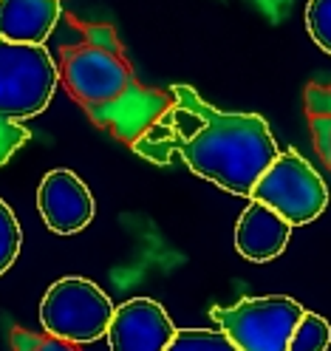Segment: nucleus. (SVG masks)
<instances>
[{
	"instance_id": "16",
	"label": "nucleus",
	"mask_w": 331,
	"mask_h": 351,
	"mask_svg": "<svg viewBox=\"0 0 331 351\" xmlns=\"http://www.w3.org/2000/svg\"><path fill=\"white\" fill-rule=\"evenodd\" d=\"M9 340H12V351H79L74 343L57 340L51 335H32L26 328H12Z\"/></svg>"
},
{
	"instance_id": "18",
	"label": "nucleus",
	"mask_w": 331,
	"mask_h": 351,
	"mask_svg": "<svg viewBox=\"0 0 331 351\" xmlns=\"http://www.w3.org/2000/svg\"><path fill=\"white\" fill-rule=\"evenodd\" d=\"M308 128H312L317 153L331 170V114H308Z\"/></svg>"
},
{
	"instance_id": "6",
	"label": "nucleus",
	"mask_w": 331,
	"mask_h": 351,
	"mask_svg": "<svg viewBox=\"0 0 331 351\" xmlns=\"http://www.w3.org/2000/svg\"><path fill=\"white\" fill-rule=\"evenodd\" d=\"M60 77L62 85L79 105L91 108L117 99L125 88H130L134 71L119 51H110L94 43H77L60 51Z\"/></svg>"
},
{
	"instance_id": "11",
	"label": "nucleus",
	"mask_w": 331,
	"mask_h": 351,
	"mask_svg": "<svg viewBox=\"0 0 331 351\" xmlns=\"http://www.w3.org/2000/svg\"><path fill=\"white\" fill-rule=\"evenodd\" d=\"M60 14V0H0V40L42 46Z\"/></svg>"
},
{
	"instance_id": "7",
	"label": "nucleus",
	"mask_w": 331,
	"mask_h": 351,
	"mask_svg": "<svg viewBox=\"0 0 331 351\" xmlns=\"http://www.w3.org/2000/svg\"><path fill=\"white\" fill-rule=\"evenodd\" d=\"M170 105H173L170 94L142 88L134 82L130 88H125L117 99L91 105V108H85V111L99 128L110 130L117 139L136 145L142 136H147L150 130L159 125V119L170 111Z\"/></svg>"
},
{
	"instance_id": "20",
	"label": "nucleus",
	"mask_w": 331,
	"mask_h": 351,
	"mask_svg": "<svg viewBox=\"0 0 331 351\" xmlns=\"http://www.w3.org/2000/svg\"><path fill=\"white\" fill-rule=\"evenodd\" d=\"M79 29L88 34L85 43H94V46H102V49H110V51L122 54L119 40H117V34H114V29H110V26H79Z\"/></svg>"
},
{
	"instance_id": "12",
	"label": "nucleus",
	"mask_w": 331,
	"mask_h": 351,
	"mask_svg": "<svg viewBox=\"0 0 331 351\" xmlns=\"http://www.w3.org/2000/svg\"><path fill=\"white\" fill-rule=\"evenodd\" d=\"M331 323L317 312H303L289 337V351H328Z\"/></svg>"
},
{
	"instance_id": "1",
	"label": "nucleus",
	"mask_w": 331,
	"mask_h": 351,
	"mask_svg": "<svg viewBox=\"0 0 331 351\" xmlns=\"http://www.w3.org/2000/svg\"><path fill=\"white\" fill-rule=\"evenodd\" d=\"M170 97V130L184 165L221 190L249 195L280 153L267 119L218 111L190 85H175Z\"/></svg>"
},
{
	"instance_id": "15",
	"label": "nucleus",
	"mask_w": 331,
	"mask_h": 351,
	"mask_svg": "<svg viewBox=\"0 0 331 351\" xmlns=\"http://www.w3.org/2000/svg\"><path fill=\"white\" fill-rule=\"evenodd\" d=\"M306 29L317 46L331 54V0H308L306 6Z\"/></svg>"
},
{
	"instance_id": "19",
	"label": "nucleus",
	"mask_w": 331,
	"mask_h": 351,
	"mask_svg": "<svg viewBox=\"0 0 331 351\" xmlns=\"http://www.w3.org/2000/svg\"><path fill=\"white\" fill-rule=\"evenodd\" d=\"M306 114H331V85H308Z\"/></svg>"
},
{
	"instance_id": "17",
	"label": "nucleus",
	"mask_w": 331,
	"mask_h": 351,
	"mask_svg": "<svg viewBox=\"0 0 331 351\" xmlns=\"http://www.w3.org/2000/svg\"><path fill=\"white\" fill-rule=\"evenodd\" d=\"M29 139H32V130L26 125L0 117V165H6Z\"/></svg>"
},
{
	"instance_id": "14",
	"label": "nucleus",
	"mask_w": 331,
	"mask_h": 351,
	"mask_svg": "<svg viewBox=\"0 0 331 351\" xmlns=\"http://www.w3.org/2000/svg\"><path fill=\"white\" fill-rule=\"evenodd\" d=\"M20 244H23V232H20V221L14 218L12 207L0 199V275H3L20 255Z\"/></svg>"
},
{
	"instance_id": "5",
	"label": "nucleus",
	"mask_w": 331,
	"mask_h": 351,
	"mask_svg": "<svg viewBox=\"0 0 331 351\" xmlns=\"http://www.w3.org/2000/svg\"><path fill=\"white\" fill-rule=\"evenodd\" d=\"M303 312L295 298L267 295L215 306L212 320L241 351H289V337Z\"/></svg>"
},
{
	"instance_id": "10",
	"label": "nucleus",
	"mask_w": 331,
	"mask_h": 351,
	"mask_svg": "<svg viewBox=\"0 0 331 351\" xmlns=\"http://www.w3.org/2000/svg\"><path fill=\"white\" fill-rule=\"evenodd\" d=\"M289 235L292 224L286 218H280L267 204L249 202L235 224V250L241 252V258L252 263H269L278 255H283Z\"/></svg>"
},
{
	"instance_id": "13",
	"label": "nucleus",
	"mask_w": 331,
	"mask_h": 351,
	"mask_svg": "<svg viewBox=\"0 0 331 351\" xmlns=\"http://www.w3.org/2000/svg\"><path fill=\"white\" fill-rule=\"evenodd\" d=\"M164 351H241L224 332L212 328H175Z\"/></svg>"
},
{
	"instance_id": "3",
	"label": "nucleus",
	"mask_w": 331,
	"mask_h": 351,
	"mask_svg": "<svg viewBox=\"0 0 331 351\" xmlns=\"http://www.w3.org/2000/svg\"><path fill=\"white\" fill-rule=\"evenodd\" d=\"M252 202L272 207L292 227L312 224L328 207V187L295 147L278 153L272 165L255 182Z\"/></svg>"
},
{
	"instance_id": "4",
	"label": "nucleus",
	"mask_w": 331,
	"mask_h": 351,
	"mask_svg": "<svg viewBox=\"0 0 331 351\" xmlns=\"http://www.w3.org/2000/svg\"><path fill=\"white\" fill-rule=\"evenodd\" d=\"M110 317L114 303L88 278H62L51 283L40 303L42 332L74 346L105 337Z\"/></svg>"
},
{
	"instance_id": "9",
	"label": "nucleus",
	"mask_w": 331,
	"mask_h": 351,
	"mask_svg": "<svg viewBox=\"0 0 331 351\" xmlns=\"http://www.w3.org/2000/svg\"><path fill=\"white\" fill-rule=\"evenodd\" d=\"M175 335V326L164 306L150 298H134L114 309L108 323L110 351H164Z\"/></svg>"
},
{
	"instance_id": "8",
	"label": "nucleus",
	"mask_w": 331,
	"mask_h": 351,
	"mask_svg": "<svg viewBox=\"0 0 331 351\" xmlns=\"http://www.w3.org/2000/svg\"><path fill=\"white\" fill-rule=\"evenodd\" d=\"M37 210L57 235H74L94 218V195L74 170H49L37 187Z\"/></svg>"
},
{
	"instance_id": "2",
	"label": "nucleus",
	"mask_w": 331,
	"mask_h": 351,
	"mask_svg": "<svg viewBox=\"0 0 331 351\" xmlns=\"http://www.w3.org/2000/svg\"><path fill=\"white\" fill-rule=\"evenodd\" d=\"M60 82L46 46L0 40V117L29 119L49 108Z\"/></svg>"
}]
</instances>
